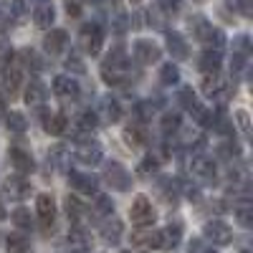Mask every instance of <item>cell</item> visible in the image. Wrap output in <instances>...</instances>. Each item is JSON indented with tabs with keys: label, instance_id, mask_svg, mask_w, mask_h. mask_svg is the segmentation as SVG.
Segmentation results:
<instances>
[{
	"label": "cell",
	"instance_id": "obj_1",
	"mask_svg": "<svg viewBox=\"0 0 253 253\" xmlns=\"http://www.w3.org/2000/svg\"><path fill=\"white\" fill-rule=\"evenodd\" d=\"M101 79L109 84V86H126L134 76H132V63L126 58V51L122 46L112 48L101 63Z\"/></svg>",
	"mask_w": 253,
	"mask_h": 253
},
{
	"label": "cell",
	"instance_id": "obj_2",
	"mask_svg": "<svg viewBox=\"0 0 253 253\" xmlns=\"http://www.w3.org/2000/svg\"><path fill=\"white\" fill-rule=\"evenodd\" d=\"M187 28H190V33H193L200 43H205L208 48L223 51V46H225V33H223L220 28H215L205 15H190V18H187Z\"/></svg>",
	"mask_w": 253,
	"mask_h": 253
},
{
	"label": "cell",
	"instance_id": "obj_3",
	"mask_svg": "<svg viewBox=\"0 0 253 253\" xmlns=\"http://www.w3.org/2000/svg\"><path fill=\"white\" fill-rule=\"evenodd\" d=\"M200 86H203V94H205L208 99H213L215 104H220V109L236 96V86H233L230 81H225V79H218V74L205 76Z\"/></svg>",
	"mask_w": 253,
	"mask_h": 253
},
{
	"label": "cell",
	"instance_id": "obj_4",
	"mask_svg": "<svg viewBox=\"0 0 253 253\" xmlns=\"http://www.w3.org/2000/svg\"><path fill=\"white\" fill-rule=\"evenodd\" d=\"M79 46L84 48V53L96 56L104 46V28L99 23H84L79 31Z\"/></svg>",
	"mask_w": 253,
	"mask_h": 253
},
{
	"label": "cell",
	"instance_id": "obj_5",
	"mask_svg": "<svg viewBox=\"0 0 253 253\" xmlns=\"http://www.w3.org/2000/svg\"><path fill=\"white\" fill-rule=\"evenodd\" d=\"M104 182L112 190H117V193L132 190V175L126 172V167L122 162H107V167H104Z\"/></svg>",
	"mask_w": 253,
	"mask_h": 253
},
{
	"label": "cell",
	"instance_id": "obj_6",
	"mask_svg": "<svg viewBox=\"0 0 253 253\" xmlns=\"http://www.w3.org/2000/svg\"><path fill=\"white\" fill-rule=\"evenodd\" d=\"M8 162H10V167L20 175V177H26V175H31V172H36V160H33V155L26 150L23 144H10V150H8Z\"/></svg>",
	"mask_w": 253,
	"mask_h": 253
},
{
	"label": "cell",
	"instance_id": "obj_7",
	"mask_svg": "<svg viewBox=\"0 0 253 253\" xmlns=\"http://www.w3.org/2000/svg\"><path fill=\"white\" fill-rule=\"evenodd\" d=\"M129 218L137 228H147V225H152L157 220V213H155V208L150 203V198H144V195H137L132 208H129Z\"/></svg>",
	"mask_w": 253,
	"mask_h": 253
},
{
	"label": "cell",
	"instance_id": "obj_8",
	"mask_svg": "<svg viewBox=\"0 0 253 253\" xmlns=\"http://www.w3.org/2000/svg\"><path fill=\"white\" fill-rule=\"evenodd\" d=\"M132 53H134V61L139 63V66H152V63L160 61L162 48L150 38H137L134 46H132Z\"/></svg>",
	"mask_w": 253,
	"mask_h": 253
},
{
	"label": "cell",
	"instance_id": "obj_9",
	"mask_svg": "<svg viewBox=\"0 0 253 253\" xmlns=\"http://www.w3.org/2000/svg\"><path fill=\"white\" fill-rule=\"evenodd\" d=\"M74 155H76V160H79L81 165L94 167V165H99V162H101V157H104V147H101L96 139H84V142H79V144H76Z\"/></svg>",
	"mask_w": 253,
	"mask_h": 253
},
{
	"label": "cell",
	"instance_id": "obj_10",
	"mask_svg": "<svg viewBox=\"0 0 253 253\" xmlns=\"http://www.w3.org/2000/svg\"><path fill=\"white\" fill-rule=\"evenodd\" d=\"M203 236L213 246H228L233 241V230H230V225L223 223V220H208L203 225Z\"/></svg>",
	"mask_w": 253,
	"mask_h": 253
},
{
	"label": "cell",
	"instance_id": "obj_11",
	"mask_svg": "<svg viewBox=\"0 0 253 253\" xmlns=\"http://www.w3.org/2000/svg\"><path fill=\"white\" fill-rule=\"evenodd\" d=\"M132 248L147 253V251H160V230H152V228H137L132 238H129Z\"/></svg>",
	"mask_w": 253,
	"mask_h": 253
},
{
	"label": "cell",
	"instance_id": "obj_12",
	"mask_svg": "<svg viewBox=\"0 0 253 253\" xmlns=\"http://www.w3.org/2000/svg\"><path fill=\"white\" fill-rule=\"evenodd\" d=\"M20 86H23V69H20V63L13 58L8 66L3 69V91H5V96L13 99Z\"/></svg>",
	"mask_w": 253,
	"mask_h": 253
},
{
	"label": "cell",
	"instance_id": "obj_13",
	"mask_svg": "<svg viewBox=\"0 0 253 253\" xmlns=\"http://www.w3.org/2000/svg\"><path fill=\"white\" fill-rule=\"evenodd\" d=\"M53 94L61 99V101H74V99H79V94H81V86H79V81L74 79V76H56L53 79Z\"/></svg>",
	"mask_w": 253,
	"mask_h": 253
},
{
	"label": "cell",
	"instance_id": "obj_14",
	"mask_svg": "<svg viewBox=\"0 0 253 253\" xmlns=\"http://www.w3.org/2000/svg\"><path fill=\"white\" fill-rule=\"evenodd\" d=\"M69 185L76 190V193H81V195H96L99 180H96V175H91V172L71 170V172H69Z\"/></svg>",
	"mask_w": 253,
	"mask_h": 253
},
{
	"label": "cell",
	"instance_id": "obj_15",
	"mask_svg": "<svg viewBox=\"0 0 253 253\" xmlns=\"http://www.w3.org/2000/svg\"><path fill=\"white\" fill-rule=\"evenodd\" d=\"M26 104L31 109H43L46 107V99H48V89H46V84L43 81H38V79H33V81H28V86H26Z\"/></svg>",
	"mask_w": 253,
	"mask_h": 253
},
{
	"label": "cell",
	"instance_id": "obj_16",
	"mask_svg": "<svg viewBox=\"0 0 253 253\" xmlns=\"http://www.w3.org/2000/svg\"><path fill=\"white\" fill-rule=\"evenodd\" d=\"M165 43H167V53L172 56V61H185L190 56V46L182 33L177 31H167L165 33Z\"/></svg>",
	"mask_w": 253,
	"mask_h": 253
},
{
	"label": "cell",
	"instance_id": "obj_17",
	"mask_svg": "<svg viewBox=\"0 0 253 253\" xmlns=\"http://www.w3.org/2000/svg\"><path fill=\"white\" fill-rule=\"evenodd\" d=\"M53 20H56V5H53V0H38V3L33 5V23L38 28H51L53 26Z\"/></svg>",
	"mask_w": 253,
	"mask_h": 253
},
{
	"label": "cell",
	"instance_id": "obj_18",
	"mask_svg": "<svg viewBox=\"0 0 253 253\" xmlns=\"http://www.w3.org/2000/svg\"><path fill=\"white\" fill-rule=\"evenodd\" d=\"M3 193L10 198V200H26L31 195V182L26 177H20V175H10L5 177L3 182Z\"/></svg>",
	"mask_w": 253,
	"mask_h": 253
},
{
	"label": "cell",
	"instance_id": "obj_19",
	"mask_svg": "<svg viewBox=\"0 0 253 253\" xmlns=\"http://www.w3.org/2000/svg\"><path fill=\"white\" fill-rule=\"evenodd\" d=\"M190 167H193V175L200 177L203 182H215V177H218L215 162L210 157H205V155H195L193 162H190Z\"/></svg>",
	"mask_w": 253,
	"mask_h": 253
},
{
	"label": "cell",
	"instance_id": "obj_20",
	"mask_svg": "<svg viewBox=\"0 0 253 253\" xmlns=\"http://www.w3.org/2000/svg\"><path fill=\"white\" fill-rule=\"evenodd\" d=\"M177 101L182 104V109L185 112H190V114H193L198 122H203V117H205V107H203V104L198 101V96H195V91L193 89H190V86H182L180 91H177Z\"/></svg>",
	"mask_w": 253,
	"mask_h": 253
},
{
	"label": "cell",
	"instance_id": "obj_21",
	"mask_svg": "<svg viewBox=\"0 0 253 253\" xmlns=\"http://www.w3.org/2000/svg\"><path fill=\"white\" fill-rule=\"evenodd\" d=\"M66 46H69V33L63 31V28H51V31L46 33V38H43V48H46V53H51V56L63 53V51H66Z\"/></svg>",
	"mask_w": 253,
	"mask_h": 253
},
{
	"label": "cell",
	"instance_id": "obj_22",
	"mask_svg": "<svg viewBox=\"0 0 253 253\" xmlns=\"http://www.w3.org/2000/svg\"><path fill=\"white\" fill-rule=\"evenodd\" d=\"M220 66H223V53H220V51L205 48V51L200 53V58H198V69H200L205 76L218 74V71H220Z\"/></svg>",
	"mask_w": 253,
	"mask_h": 253
},
{
	"label": "cell",
	"instance_id": "obj_23",
	"mask_svg": "<svg viewBox=\"0 0 253 253\" xmlns=\"http://www.w3.org/2000/svg\"><path fill=\"white\" fill-rule=\"evenodd\" d=\"M182 241V225L180 223H170L160 230V251H172L177 248Z\"/></svg>",
	"mask_w": 253,
	"mask_h": 253
},
{
	"label": "cell",
	"instance_id": "obj_24",
	"mask_svg": "<svg viewBox=\"0 0 253 253\" xmlns=\"http://www.w3.org/2000/svg\"><path fill=\"white\" fill-rule=\"evenodd\" d=\"M41 119H43V129L53 137H61V134H66V126H69V117L58 112V114H46L43 109H41Z\"/></svg>",
	"mask_w": 253,
	"mask_h": 253
},
{
	"label": "cell",
	"instance_id": "obj_25",
	"mask_svg": "<svg viewBox=\"0 0 253 253\" xmlns=\"http://www.w3.org/2000/svg\"><path fill=\"white\" fill-rule=\"evenodd\" d=\"M36 213H38V220L43 225H51L53 218H56V203L48 193H41L36 198Z\"/></svg>",
	"mask_w": 253,
	"mask_h": 253
},
{
	"label": "cell",
	"instance_id": "obj_26",
	"mask_svg": "<svg viewBox=\"0 0 253 253\" xmlns=\"http://www.w3.org/2000/svg\"><path fill=\"white\" fill-rule=\"evenodd\" d=\"M122 233H124V225L117 215H109L107 220L101 223V238L104 243H109V246H117L122 241Z\"/></svg>",
	"mask_w": 253,
	"mask_h": 253
},
{
	"label": "cell",
	"instance_id": "obj_27",
	"mask_svg": "<svg viewBox=\"0 0 253 253\" xmlns=\"http://www.w3.org/2000/svg\"><path fill=\"white\" fill-rule=\"evenodd\" d=\"M89 246H91V238L86 236V230L76 225L71 233H69V238H66V248H69V253H86Z\"/></svg>",
	"mask_w": 253,
	"mask_h": 253
},
{
	"label": "cell",
	"instance_id": "obj_28",
	"mask_svg": "<svg viewBox=\"0 0 253 253\" xmlns=\"http://www.w3.org/2000/svg\"><path fill=\"white\" fill-rule=\"evenodd\" d=\"M157 193L162 195V200H165V203L175 205V203L180 200V187H177V180H172L170 175L160 177V180H157Z\"/></svg>",
	"mask_w": 253,
	"mask_h": 253
},
{
	"label": "cell",
	"instance_id": "obj_29",
	"mask_svg": "<svg viewBox=\"0 0 253 253\" xmlns=\"http://www.w3.org/2000/svg\"><path fill=\"white\" fill-rule=\"evenodd\" d=\"M99 117H101L104 122H109V124L119 122V119H122V107H119V101L112 99V96H104L101 104H99Z\"/></svg>",
	"mask_w": 253,
	"mask_h": 253
},
{
	"label": "cell",
	"instance_id": "obj_30",
	"mask_svg": "<svg viewBox=\"0 0 253 253\" xmlns=\"http://www.w3.org/2000/svg\"><path fill=\"white\" fill-rule=\"evenodd\" d=\"M5 253H33L31 238L26 233H10L5 238Z\"/></svg>",
	"mask_w": 253,
	"mask_h": 253
},
{
	"label": "cell",
	"instance_id": "obj_31",
	"mask_svg": "<svg viewBox=\"0 0 253 253\" xmlns=\"http://www.w3.org/2000/svg\"><path fill=\"white\" fill-rule=\"evenodd\" d=\"M63 205H66V215H69V220H74V223H81L84 218L89 215V208L84 205L79 198H74V195H66Z\"/></svg>",
	"mask_w": 253,
	"mask_h": 253
},
{
	"label": "cell",
	"instance_id": "obj_32",
	"mask_svg": "<svg viewBox=\"0 0 253 253\" xmlns=\"http://www.w3.org/2000/svg\"><path fill=\"white\" fill-rule=\"evenodd\" d=\"M48 165L53 167V170H66L69 167V150L63 144H56L51 147V152H48Z\"/></svg>",
	"mask_w": 253,
	"mask_h": 253
},
{
	"label": "cell",
	"instance_id": "obj_33",
	"mask_svg": "<svg viewBox=\"0 0 253 253\" xmlns=\"http://www.w3.org/2000/svg\"><path fill=\"white\" fill-rule=\"evenodd\" d=\"M124 142L129 144V147H144V144H147V132H144V126H137V124L124 126Z\"/></svg>",
	"mask_w": 253,
	"mask_h": 253
},
{
	"label": "cell",
	"instance_id": "obj_34",
	"mask_svg": "<svg viewBox=\"0 0 253 253\" xmlns=\"http://www.w3.org/2000/svg\"><path fill=\"white\" fill-rule=\"evenodd\" d=\"M76 129L81 134H94L99 129V117L94 112H84L79 119H76Z\"/></svg>",
	"mask_w": 253,
	"mask_h": 253
},
{
	"label": "cell",
	"instance_id": "obj_35",
	"mask_svg": "<svg viewBox=\"0 0 253 253\" xmlns=\"http://www.w3.org/2000/svg\"><path fill=\"white\" fill-rule=\"evenodd\" d=\"M160 81L165 84V86H175V84H180V69L175 66L172 61L160 66Z\"/></svg>",
	"mask_w": 253,
	"mask_h": 253
},
{
	"label": "cell",
	"instance_id": "obj_36",
	"mask_svg": "<svg viewBox=\"0 0 253 253\" xmlns=\"http://www.w3.org/2000/svg\"><path fill=\"white\" fill-rule=\"evenodd\" d=\"M18 58H20V66H26V69H33V71L43 69V61H41V56L33 48H23L18 53Z\"/></svg>",
	"mask_w": 253,
	"mask_h": 253
},
{
	"label": "cell",
	"instance_id": "obj_37",
	"mask_svg": "<svg viewBox=\"0 0 253 253\" xmlns=\"http://www.w3.org/2000/svg\"><path fill=\"white\" fill-rule=\"evenodd\" d=\"M5 124H8V132H13V134H23L28 129V122H26V117L20 114V112L5 114Z\"/></svg>",
	"mask_w": 253,
	"mask_h": 253
},
{
	"label": "cell",
	"instance_id": "obj_38",
	"mask_svg": "<svg viewBox=\"0 0 253 253\" xmlns=\"http://www.w3.org/2000/svg\"><path fill=\"white\" fill-rule=\"evenodd\" d=\"M180 114L177 112H165L162 114V119H160V126H162V132L165 134H175L177 129H180Z\"/></svg>",
	"mask_w": 253,
	"mask_h": 253
},
{
	"label": "cell",
	"instance_id": "obj_39",
	"mask_svg": "<svg viewBox=\"0 0 253 253\" xmlns=\"http://www.w3.org/2000/svg\"><path fill=\"white\" fill-rule=\"evenodd\" d=\"M236 220L241 223V228H253V208H251L248 200H243L236 208Z\"/></svg>",
	"mask_w": 253,
	"mask_h": 253
},
{
	"label": "cell",
	"instance_id": "obj_40",
	"mask_svg": "<svg viewBox=\"0 0 253 253\" xmlns=\"http://www.w3.org/2000/svg\"><path fill=\"white\" fill-rule=\"evenodd\" d=\"M94 213H96V215H104V218L114 215V203H112V198H109V195H96V200H94Z\"/></svg>",
	"mask_w": 253,
	"mask_h": 253
},
{
	"label": "cell",
	"instance_id": "obj_41",
	"mask_svg": "<svg viewBox=\"0 0 253 253\" xmlns=\"http://www.w3.org/2000/svg\"><path fill=\"white\" fill-rule=\"evenodd\" d=\"M10 218H13L15 228H20V230H31L33 228V218H31V213H28L26 208H15Z\"/></svg>",
	"mask_w": 253,
	"mask_h": 253
},
{
	"label": "cell",
	"instance_id": "obj_42",
	"mask_svg": "<svg viewBox=\"0 0 253 253\" xmlns=\"http://www.w3.org/2000/svg\"><path fill=\"white\" fill-rule=\"evenodd\" d=\"M157 170H160V160L157 157L147 155V157L139 160V175L142 177H152V175H157Z\"/></svg>",
	"mask_w": 253,
	"mask_h": 253
},
{
	"label": "cell",
	"instance_id": "obj_43",
	"mask_svg": "<svg viewBox=\"0 0 253 253\" xmlns=\"http://www.w3.org/2000/svg\"><path fill=\"white\" fill-rule=\"evenodd\" d=\"M233 53H236V56L248 58V53H251V38H248L246 33H241V36L233 41Z\"/></svg>",
	"mask_w": 253,
	"mask_h": 253
},
{
	"label": "cell",
	"instance_id": "obj_44",
	"mask_svg": "<svg viewBox=\"0 0 253 253\" xmlns=\"http://www.w3.org/2000/svg\"><path fill=\"white\" fill-rule=\"evenodd\" d=\"M157 8H160L167 18H170V15H177V13H180V8H182V0H160Z\"/></svg>",
	"mask_w": 253,
	"mask_h": 253
},
{
	"label": "cell",
	"instance_id": "obj_45",
	"mask_svg": "<svg viewBox=\"0 0 253 253\" xmlns=\"http://www.w3.org/2000/svg\"><path fill=\"white\" fill-rule=\"evenodd\" d=\"M177 187H180V193H182L187 200H198V198H200V190H198V185H195V182L182 180V182H177Z\"/></svg>",
	"mask_w": 253,
	"mask_h": 253
},
{
	"label": "cell",
	"instance_id": "obj_46",
	"mask_svg": "<svg viewBox=\"0 0 253 253\" xmlns=\"http://www.w3.org/2000/svg\"><path fill=\"white\" fill-rule=\"evenodd\" d=\"M218 152H220L223 157H228V160H233V157H238V155H241V150H238L236 139H225V142L218 147Z\"/></svg>",
	"mask_w": 253,
	"mask_h": 253
},
{
	"label": "cell",
	"instance_id": "obj_47",
	"mask_svg": "<svg viewBox=\"0 0 253 253\" xmlns=\"http://www.w3.org/2000/svg\"><path fill=\"white\" fill-rule=\"evenodd\" d=\"M134 114H137L142 122L152 119V114H155V104H152V101H139L137 107H134Z\"/></svg>",
	"mask_w": 253,
	"mask_h": 253
},
{
	"label": "cell",
	"instance_id": "obj_48",
	"mask_svg": "<svg viewBox=\"0 0 253 253\" xmlns=\"http://www.w3.org/2000/svg\"><path fill=\"white\" fill-rule=\"evenodd\" d=\"M147 18H150V26H155V28H165V18H167V15H165L157 5H155L150 13H147Z\"/></svg>",
	"mask_w": 253,
	"mask_h": 253
},
{
	"label": "cell",
	"instance_id": "obj_49",
	"mask_svg": "<svg viewBox=\"0 0 253 253\" xmlns=\"http://www.w3.org/2000/svg\"><path fill=\"white\" fill-rule=\"evenodd\" d=\"M15 58V53H13V48L8 46V43H0V71H3L8 63Z\"/></svg>",
	"mask_w": 253,
	"mask_h": 253
},
{
	"label": "cell",
	"instance_id": "obj_50",
	"mask_svg": "<svg viewBox=\"0 0 253 253\" xmlns=\"http://www.w3.org/2000/svg\"><path fill=\"white\" fill-rule=\"evenodd\" d=\"M66 69H69V71H76V74H84V71H86L79 56H69V58H66Z\"/></svg>",
	"mask_w": 253,
	"mask_h": 253
},
{
	"label": "cell",
	"instance_id": "obj_51",
	"mask_svg": "<svg viewBox=\"0 0 253 253\" xmlns=\"http://www.w3.org/2000/svg\"><path fill=\"white\" fill-rule=\"evenodd\" d=\"M236 119H238V124H241V132L248 137V134H251V122H248V114H246V112H238V114H236Z\"/></svg>",
	"mask_w": 253,
	"mask_h": 253
},
{
	"label": "cell",
	"instance_id": "obj_52",
	"mask_svg": "<svg viewBox=\"0 0 253 253\" xmlns=\"http://www.w3.org/2000/svg\"><path fill=\"white\" fill-rule=\"evenodd\" d=\"M10 13L20 18V15L26 13V3H23V0H10Z\"/></svg>",
	"mask_w": 253,
	"mask_h": 253
},
{
	"label": "cell",
	"instance_id": "obj_53",
	"mask_svg": "<svg viewBox=\"0 0 253 253\" xmlns=\"http://www.w3.org/2000/svg\"><path fill=\"white\" fill-rule=\"evenodd\" d=\"M66 13L69 15H81V8H79V3H76V0H66Z\"/></svg>",
	"mask_w": 253,
	"mask_h": 253
},
{
	"label": "cell",
	"instance_id": "obj_54",
	"mask_svg": "<svg viewBox=\"0 0 253 253\" xmlns=\"http://www.w3.org/2000/svg\"><path fill=\"white\" fill-rule=\"evenodd\" d=\"M5 107H8V96H5L3 89H0V114H5Z\"/></svg>",
	"mask_w": 253,
	"mask_h": 253
},
{
	"label": "cell",
	"instance_id": "obj_55",
	"mask_svg": "<svg viewBox=\"0 0 253 253\" xmlns=\"http://www.w3.org/2000/svg\"><path fill=\"white\" fill-rule=\"evenodd\" d=\"M187 253H200V241H190V251Z\"/></svg>",
	"mask_w": 253,
	"mask_h": 253
},
{
	"label": "cell",
	"instance_id": "obj_56",
	"mask_svg": "<svg viewBox=\"0 0 253 253\" xmlns=\"http://www.w3.org/2000/svg\"><path fill=\"white\" fill-rule=\"evenodd\" d=\"M8 218V213H5V208H3V203H0V220H5Z\"/></svg>",
	"mask_w": 253,
	"mask_h": 253
},
{
	"label": "cell",
	"instance_id": "obj_57",
	"mask_svg": "<svg viewBox=\"0 0 253 253\" xmlns=\"http://www.w3.org/2000/svg\"><path fill=\"white\" fill-rule=\"evenodd\" d=\"M86 3H101V0H86Z\"/></svg>",
	"mask_w": 253,
	"mask_h": 253
},
{
	"label": "cell",
	"instance_id": "obj_58",
	"mask_svg": "<svg viewBox=\"0 0 253 253\" xmlns=\"http://www.w3.org/2000/svg\"><path fill=\"white\" fill-rule=\"evenodd\" d=\"M205 253H218V251H205Z\"/></svg>",
	"mask_w": 253,
	"mask_h": 253
},
{
	"label": "cell",
	"instance_id": "obj_59",
	"mask_svg": "<svg viewBox=\"0 0 253 253\" xmlns=\"http://www.w3.org/2000/svg\"><path fill=\"white\" fill-rule=\"evenodd\" d=\"M195 3H205V0H195Z\"/></svg>",
	"mask_w": 253,
	"mask_h": 253
},
{
	"label": "cell",
	"instance_id": "obj_60",
	"mask_svg": "<svg viewBox=\"0 0 253 253\" xmlns=\"http://www.w3.org/2000/svg\"><path fill=\"white\" fill-rule=\"evenodd\" d=\"M122 253H132V251H122Z\"/></svg>",
	"mask_w": 253,
	"mask_h": 253
},
{
	"label": "cell",
	"instance_id": "obj_61",
	"mask_svg": "<svg viewBox=\"0 0 253 253\" xmlns=\"http://www.w3.org/2000/svg\"><path fill=\"white\" fill-rule=\"evenodd\" d=\"M132 3H139V0H132Z\"/></svg>",
	"mask_w": 253,
	"mask_h": 253
},
{
	"label": "cell",
	"instance_id": "obj_62",
	"mask_svg": "<svg viewBox=\"0 0 253 253\" xmlns=\"http://www.w3.org/2000/svg\"><path fill=\"white\" fill-rule=\"evenodd\" d=\"M241 253H248V251H241Z\"/></svg>",
	"mask_w": 253,
	"mask_h": 253
}]
</instances>
